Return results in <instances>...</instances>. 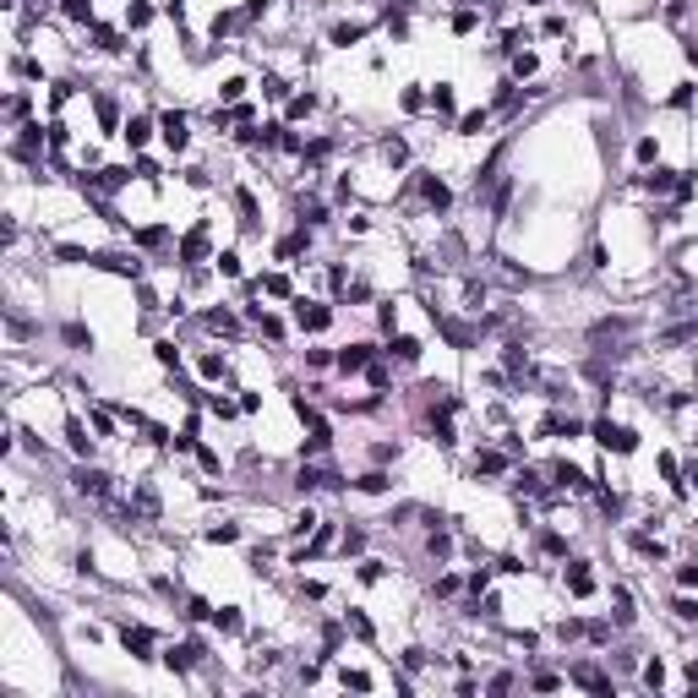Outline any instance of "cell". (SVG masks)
<instances>
[{
	"mask_svg": "<svg viewBox=\"0 0 698 698\" xmlns=\"http://www.w3.org/2000/svg\"><path fill=\"white\" fill-rule=\"evenodd\" d=\"M595 442L611 448V453H633L638 448V436L627 431V426H611V420H595Z\"/></svg>",
	"mask_w": 698,
	"mask_h": 698,
	"instance_id": "cell-1",
	"label": "cell"
},
{
	"mask_svg": "<svg viewBox=\"0 0 698 698\" xmlns=\"http://www.w3.org/2000/svg\"><path fill=\"white\" fill-rule=\"evenodd\" d=\"M159 131H164V142L175 147V153H180V147L191 142V131H185V115H180V109H169L164 121H159Z\"/></svg>",
	"mask_w": 698,
	"mask_h": 698,
	"instance_id": "cell-2",
	"label": "cell"
},
{
	"mask_svg": "<svg viewBox=\"0 0 698 698\" xmlns=\"http://www.w3.org/2000/svg\"><path fill=\"white\" fill-rule=\"evenodd\" d=\"M77 491H82V496H109V474L82 464V470H77Z\"/></svg>",
	"mask_w": 698,
	"mask_h": 698,
	"instance_id": "cell-3",
	"label": "cell"
},
{
	"mask_svg": "<svg viewBox=\"0 0 698 698\" xmlns=\"http://www.w3.org/2000/svg\"><path fill=\"white\" fill-rule=\"evenodd\" d=\"M197 660H202V644H175V649L164 655V666H169V671H191Z\"/></svg>",
	"mask_w": 698,
	"mask_h": 698,
	"instance_id": "cell-4",
	"label": "cell"
},
{
	"mask_svg": "<svg viewBox=\"0 0 698 698\" xmlns=\"http://www.w3.org/2000/svg\"><path fill=\"white\" fill-rule=\"evenodd\" d=\"M295 317H300V328H306V333H322V328L333 322V311H328V306H311V300H300V311H295Z\"/></svg>",
	"mask_w": 698,
	"mask_h": 698,
	"instance_id": "cell-5",
	"label": "cell"
},
{
	"mask_svg": "<svg viewBox=\"0 0 698 698\" xmlns=\"http://www.w3.org/2000/svg\"><path fill=\"white\" fill-rule=\"evenodd\" d=\"M202 251H207V224H197V229H191V235H185L180 257H185V262H202Z\"/></svg>",
	"mask_w": 698,
	"mask_h": 698,
	"instance_id": "cell-6",
	"label": "cell"
},
{
	"mask_svg": "<svg viewBox=\"0 0 698 698\" xmlns=\"http://www.w3.org/2000/svg\"><path fill=\"white\" fill-rule=\"evenodd\" d=\"M338 366H344V371H366L371 366V349L366 344H349L344 355H338Z\"/></svg>",
	"mask_w": 698,
	"mask_h": 698,
	"instance_id": "cell-7",
	"label": "cell"
},
{
	"mask_svg": "<svg viewBox=\"0 0 698 698\" xmlns=\"http://www.w3.org/2000/svg\"><path fill=\"white\" fill-rule=\"evenodd\" d=\"M568 589H573V595H589V589H595V578H589V568H584V562H573V568H568Z\"/></svg>",
	"mask_w": 698,
	"mask_h": 698,
	"instance_id": "cell-8",
	"label": "cell"
},
{
	"mask_svg": "<svg viewBox=\"0 0 698 698\" xmlns=\"http://www.w3.org/2000/svg\"><path fill=\"white\" fill-rule=\"evenodd\" d=\"M147 137H153V121H142V115H131V121H125V142H131V147H142Z\"/></svg>",
	"mask_w": 698,
	"mask_h": 698,
	"instance_id": "cell-9",
	"label": "cell"
},
{
	"mask_svg": "<svg viewBox=\"0 0 698 698\" xmlns=\"http://www.w3.org/2000/svg\"><path fill=\"white\" fill-rule=\"evenodd\" d=\"M573 682H584V687H589V693H611V682L600 677L595 666H578V671H573Z\"/></svg>",
	"mask_w": 698,
	"mask_h": 698,
	"instance_id": "cell-10",
	"label": "cell"
},
{
	"mask_svg": "<svg viewBox=\"0 0 698 698\" xmlns=\"http://www.w3.org/2000/svg\"><path fill=\"white\" fill-rule=\"evenodd\" d=\"M125 649H131V655H147V649H153V633H147V627H125Z\"/></svg>",
	"mask_w": 698,
	"mask_h": 698,
	"instance_id": "cell-11",
	"label": "cell"
},
{
	"mask_svg": "<svg viewBox=\"0 0 698 698\" xmlns=\"http://www.w3.org/2000/svg\"><path fill=\"white\" fill-rule=\"evenodd\" d=\"M426 202H431V207H448V202H453V197H448V185L436 180V175H426Z\"/></svg>",
	"mask_w": 698,
	"mask_h": 698,
	"instance_id": "cell-12",
	"label": "cell"
},
{
	"mask_svg": "<svg viewBox=\"0 0 698 698\" xmlns=\"http://www.w3.org/2000/svg\"><path fill=\"white\" fill-rule=\"evenodd\" d=\"M66 442H71L77 453H87V448H93V442H87V431H82V420H66Z\"/></svg>",
	"mask_w": 698,
	"mask_h": 698,
	"instance_id": "cell-13",
	"label": "cell"
},
{
	"mask_svg": "<svg viewBox=\"0 0 698 698\" xmlns=\"http://www.w3.org/2000/svg\"><path fill=\"white\" fill-rule=\"evenodd\" d=\"M207 328H213V333H235V328H240V322H235L229 311H207Z\"/></svg>",
	"mask_w": 698,
	"mask_h": 698,
	"instance_id": "cell-14",
	"label": "cell"
},
{
	"mask_svg": "<svg viewBox=\"0 0 698 698\" xmlns=\"http://www.w3.org/2000/svg\"><path fill=\"white\" fill-rule=\"evenodd\" d=\"M93 185H104V191H115V185H125V169H99V175H93Z\"/></svg>",
	"mask_w": 698,
	"mask_h": 698,
	"instance_id": "cell-15",
	"label": "cell"
},
{
	"mask_svg": "<svg viewBox=\"0 0 698 698\" xmlns=\"http://www.w3.org/2000/svg\"><path fill=\"white\" fill-rule=\"evenodd\" d=\"M546 431H551V436H578V420H562V415H551V420H546Z\"/></svg>",
	"mask_w": 698,
	"mask_h": 698,
	"instance_id": "cell-16",
	"label": "cell"
},
{
	"mask_svg": "<svg viewBox=\"0 0 698 698\" xmlns=\"http://www.w3.org/2000/svg\"><path fill=\"white\" fill-rule=\"evenodd\" d=\"M235 534H240V529H235V524H213V529H207V540H213V546H229Z\"/></svg>",
	"mask_w": 698,
	"mask_h": 698,
	"instance_id": "cell-17",
	"label": "cell"
},
{
	"mask_svg": "<svg viewBox=\"0 0 698 698\" xmlns=\"http://www.w3.org/2000/svg\"><path fill=\"white\" fill-rule=\"evenodd\" d=\"M431 104H436V109H442V115H453V87H448V82H436Z\"/></svg>",
	"mask_w": 698,
	"mask_h": 698,
	"instance_id": "cell-18",
	"label": "cell"
},
{
	"mask_svg": "<svg viewBox=\"0 0 698 698\" xmlns=\"http://www.w3.org/2000/svg\"><path fill=\"white\" fill-rule=\"evenodd\" d=\"M93 39H99V49H109V55L121 49V39H115V27H93Z\"/></svg>",
	"mask_w": 698,
	"mask_h": 698,
	"instance_id": "cell-19",
	"label": "cell"
},
{
	"mask_svg": "<svg viewBox=\"0 0 698 698\" xmlns=\"http://www.w3.org/2000/svg\"><path fill=\"white\" fill-rule=\"evenodd\" d=\"M235 202H240V213H246V229H251V224H257V197H251V191H240Z\"/></svg>",
	"mask_w": 698,
	"mask_h": 698,
	"instance_id": "cell-20",
	"label": "cell"
},
{
	"mask_svg": "<svg viewBox=\"0 0 698 698\" xmlns=\"http://www.w3.org/2000/svg\"><path fill=\"white\" fill-rule=\"evenodd\" d=\"M474 470H486V474H496V470H502V453H480V458H474Z\"/></svg>",
	"mask_w": 698,
	"mask_h": 698,
	"instance_id": "cell-21",
	"label": "cell"
},
{
	"mask_svg": "<svg viewBox=\"0 0 698 698\" xmlns=\"http://www.w3.org/2000/svg\"><path fill=\"white\" fill-rule=\"evenodd\" d=\"M300 251H306V235H289L284 246H278V257H300Z\"/></svg>",
	"mask_w": 698,
	"mask_h": 698,
	"instance_id": "cell-22",
	"label": "cell"
},
{
	"mask_svg": "<svg viewBox=\"0 0 698 698\" xmlns=\"http://www.w3.org/2000/svg\"><path fill=\"white\" fill-rule=\"evenodd\" d=\"M202 376H224V355H202Z\"/></svg>",
	"mask_w": 698,
	"mask_h": 698,
	"instance_id": "cell-23",
	"label": "cell"
},
{
	"mask_svg": "<svg viewBox=\"0 0 698 698\" xmlns=\"http://www.w3.org/2000/svg\"><path fill=\"white\" fill-rule=\"evenodd\" d=\"M480 125H486V109H474V115H464V121H458V131H470V137H474Z\"/></svg>",
	"mask_w": 698,
	"mask_h": 698,
	"instance_id": "cell-24",
	"label": "cell"
},
{
	"mask_svg": "<svg viewBox=\"0 0 698 698\" xmlns=\"http://www.w3.org/2000/svg\"><path fill=\"white\" fill-rule=\"evenodd\" d=\"M55 257H61V262H93V257H87L82 246H61V251H55Z\"/></svg>",
	"mask_w": 698,
	"mask_h": 698,
	"instance_id": "cell-25",
	"label": "cell"
},
{
	"mask_svg": "<svg viewBox=\"0 0 698 698\" xmlns=\"http://www.w3.org/2000/svg\"><path fill=\"white\" fill-rule=\"evenodd\" d=\"M393 349H398V360H420V344H415V338H398Z\"/></svg>",
	"mask_w": 698,
	"mask_h": 698,
	"instance_id": "cell-26",
	"label": "cell"
},
{
	"mask_svg": "<svg viewBox=\"0 0 698 698\" xmlns=\"http://www.w3.org/2000/svg\"><path fill=\"white\" fill-rule=\"evenodd\" d=\"M219 616V627H224V633H235V627H240V616H235V606H224V611H213Z\"/></svg>",
	"mask_w": 698,
	"mask_h": 698,
	"instance_id": "cell-27",
	"label": "cell"
},
{
	"mask_svg": "<svg viewBox=\"0 0 698 698\" xmlns=\"http://www.w3.org/2000/svg\"><path fill=\"white\" fill-rule=\"evenodd\" d=\"M344 687H355V693H366V687H371V677H366V671H344Z\"/></svg>",
	"mask_w": 698,
	"mask_h": 698,
	"instance_id": "cell-28",
	"label": "cell"
},
{
	"mask_svg": "<svg viewBox=\"0 0 698 698\" xmlns=\"http://www.w3.org/2000/svg\"><path fill=\"white\" fill-rule=\"evenodd\" d=\"M360 33H366V27H355V22H349V27H338V33H333V44H355Z\"/></svg>",
	"mask_w": 698,
	"mask_h": 698,
	"instance_id": "cell-29",
	"label": "cell"
},
{
	"mask_svg": "<svg viewBox=\"0 0 698 698\" xmlns=\"http://www.w3.org/2000/svg\"><path fill=\"white\" fill-rule=\"evenodd\" d=\"M219 273H229V278H235V273H240V257H235V251H224V257H219Z\"/></svg>",
	"mask_w": 698,
	"mask_h": 698,
	"instance_id": "cell-30",
	"label": "cell"
},
{
	"mask_svg": "<svg viewBox=\"0 0 698 698\" xmlns=\"http://www.w3.org/2000/svg\"><path fill=\"white\" fill-rule=\"evenodd\" d=\"M66 11H71V17H87V11H93V0H61Z\"/></svg>",
	"mask_w": 698,
	"mask_h": 698,
	"instance_id": "cell-31",
	"label": "cell"
},
{
	"mask_svg": "<svg viewBox=\"0 0 698 698\" xmlns=\"http://www.w3.org/2000/svg\"><path fill=\"white\" fill-rule=\"evenodd\" d=\"M267 11V0H246V17H262Z\"/></svg>",
	"mask_w": 698,
	"mask_h": 698,
	"instance_id": "cell-32",
	"label": "cell"
},
{
	"mask_svg": "<svg viewBox=\"0 0 698 698\" xmlns=\"http://www.w3.org/2000/svg\"><path fill=\"white\" fill-rule=\"evenodd\" d=\"M677 578H682V584H698V568H682Z\"/></svg>",
	"mask_w": 698,
	"mask_h": 698,
	"instance_id": "cell-33",
	"label": "cell"
}]
</instances>
